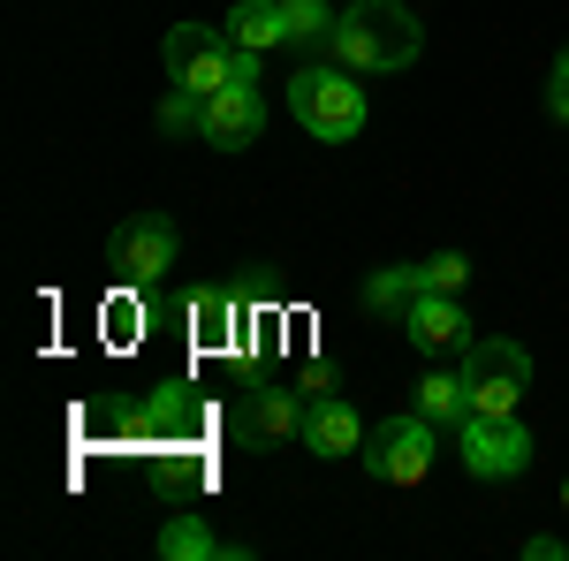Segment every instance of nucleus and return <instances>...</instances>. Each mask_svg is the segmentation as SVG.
I'll list each match as a JSON object with an SVG mask.
<instances>
[{"instance_id": "obj_24", "label": "nucleus", "mask_w": 569, "mask_h": 561, "mask_svg": "<svg viewBox=\"0 0 569 561\" xmlns=\"http://www.w3.org/2000/svg\"><path fill=\"white\" fill-rule=\"evenodd\" d=\"M335 8H350V0H335Z\"/></svg>"}, {"instance_id": "obj_2", "label": "nucleus", "mask_w": 569, "mask_h": 561, "mask_svg": "<svg viewBox=\"0 0 569 561\" xmlns=\"http://www.w3.org/2000/svg\"><path fill=\"white\" fill-rule=\"evenodd\" d=\"M357 69H305V77H289V114L305 122L319 144H350L365 130V84H350Z\"/></svg>"}, {"instance_id": "obj_6", "label": "nucleus", "mask_w": 569, "mask_h": 561, "mask_svg": "<svg viewBox=\"0 0 569 561\" xmlns=\"http://www.w3.org/2000/svg\"><path fill=\"white\" fill-rule=\"evenodd\" d=\"M456 455H463L471 478L501 485V478L531 471V425L525 418H486V410H471V418L456 425Z\"/></svg>"}, {"instance_id": "obj_4", "label": "nucleus", "mask_w": 569, "mask_h": 561, "mask_svg": "<svg viewBox=\"0 0 569 561\" xmlns=\"http://www.w3.org/2000/svg\"><path fill=\"white\" fill-rule=\"evenodd\" d=\"M433 455H440V425L426 410H402V418L365 432V471L380 478V485H418V478L433 471Z\"/></svg>"}, {"instance_id": "obj_7", "label": "nucleus", "mask_w": 569, "mask_h": 561, "mask_svg": "<svg viewBox=\"0 0 569 561\" xmlns=\"http://www.w3.org/2000/svg\"><path fill=\"white\" fill-rule=\"evenodd\" d=\"M160 61H168V84L206 91V99L236 84V39H220L213 23H176L160 39Z\"/></svg>"}, {"instance_id": "obj_12", "label": "nucleus", "mask_w": 569, "mask_h": 561, "mask_svg": "<svg viewBox=\"0 0 569 561\" xmlns=\"http://www.w3.org/2000/svg\"><path fill=\"white\" fill-rule=\"evenodd\" d=\"M160 554L168 561H228V554H243V547H228L206 517H168L160 523Z\"/></svg>"}, {"instance_id": "obj_3", "label": "nucleus", "mask_w": 569, "mask_h": 561, "mask_svg": "<svg viewBox=\"0 0 569 561\" xmlns=\"http://www.w3.org/2000/svg\"><path fill=\"white\" fill-rule=\"evenodd\" d=\"M463 388H471V410L486 418H517L531 394V349L509 342V334H486V342L463 349Z\"/></svg>"}, {"instance_id": "obj_21", "label": "nucleus", "mask_w": 569, "mask_h": 561, "mask_svg": "<svg viewBox=\"0 0 569 561\" xmlns=\"http://www.w3.org/2000/svg\"><path fill=\"white\" fill-rule=\"evenodd\" d=\"M547 114H555V122H569V53L555 61V77H547Z\"/></svg>"}, {"instance_id": "obj_22", "label": "nucleus", "mask_w": 569, "mask_h": 561, "mask_svg": "<svg viewBox=\"0 0 569 561\" xmlns=\"http://www.w3.org/2000/svg\"><path fill=\"white\" fill-rule=\"evenodd\" d=\"M525 554H531V561H562L569 547H562V539H547V531H539V539H525Z\"/></svg>"}, {"instance_id": "obj_20", "label": "nucleus", "mask_w": 569, "mask_h": 561, "mask_svg": "<svg viewBox=\"0 0 569 561\" xmlns=\"http://www.w3.org/2000/svg\"><path fill=\"white\" fill-rule=\"evenodd\" d=\"M152 122H160V130L168 137H182V130H198V122H206V91H168V99H160V114H152Z\"/></svg>"}, {"instance_id": "obj_14", "label": "nucleus", "mask_w": 569, "mask_h": 561, "mask_svg": "<svg viewBox=\"0 0 569 561\" xmlns=\"http://www.w3.org/2000/svg\"><path fill=\"white\" fill-rule=\"evenodd\" d=\"M418 410H426L440 432H456L463 418H471V388H463V372H426V380H418Z\"/></svg>"}, {"instance_id": "obj_23", "label": "nucleus", "mask_w": 569, "mask_h": 561, "mask_svg": "<svg viewBox=\"0 0 569 561\" xmlns=\"http://www.w3.org/2000/svg\"><path fill=\"white\" fill-rule=\"evenodd\" d=\"M562 509H569V478H562Z\"/></svg>"}, {"instance_id": "obj_16", "label": "nucleus", "mask_w": 569, "mask_h": 561, "mask_svg": "<svg viewBox=\"0 0 569 561\" xmlns=\"http://www.w3.org/2000/svg\"><path fill=\"white\" fill-rule=\"evenodd\" d=\"M190 327H198L206 349H220L236 334V297H228V289H198V297H190Z\"/></svg>"}, {"instance_id": "obj_17", "label": "nucleus", "mask_w": 569, "mask_h": 561, "mask_svg": "<svg viewBox=\"0 0 569 561\" xmlns=\"http://www.w3.org/2000/svg\"><path fill=\"white\" fill-rule=\"evenodd\" d=\"M198 425V410H190V402H182V394H144V402H137V432H168V440H182V432Z\"/></svg>"}, {"instance_id": "obj_1", "label": "nucleus", "mask_w": 569, "mask_h": 561, "mask_svg": "<svg viewBox=\"0 0 569 561\" xmlns=\"http://www.w3.org/2000/svg\"><path fill=\"white\" fill-rule=\"evenodd\" d=\"M327 46H335V61L357 69V77H388V69H410V61L426 53V31H418V16L395 8V0H350Z\"/></svg>"}, {"instance_id": "obj_15", "label": "nucleus", "mask_w": 569, "mask_h": 561, "mask_svg": "<svg viewBox=\"0 0 569 561\" xmlns=\"http://www.w3.org/2000/svg\"><path fill=\"white\" fill-rule=\"evenodd\" d=\"M426 297V281H418V266H388V273H372L365 281V303L380 311V319H410V303Z\"/></svg>"}, {"instance_id": "obj_13", "label": "nucleus", "mask_w": 569, "mask_h": 561, "mask_svg": "<svg viewBox=\"0 0 569 561\" xmlns=\"http://www.w3.org/2000/svg\"><path fill=\"white\" fill-rule=\"evenodd\" d=\"M228 39L266 53V46H289V8L281 0H243V8H228Z\"/></svg>"}, {"instance_id": "obj_11", "label": "nucleus", "mask_w": 569, "mask_h": 561, "mask_svg": "<svg viewBox=\"0 0 569 561\" xmlns=\"http://www.w3.org/2000/svg\"><path fill=\"white\" fill-rule=\"evenodd\" d=\"M402 327H410V342L426 349V357H440V349H471V319H463V303L433 297V289L410 303V319H402Z\"/></svg>"}, {"instance_id": "obj_18", "label": "nucleus", "mask_w": 569, "mask_h": 561, "mask_svg": "<svg viewBox=\"0 0 569 561\" xmlns=\"http://www.w3.org/2000/svg\"><path fill=\"white\" fill-rule=\"evenodd\" d=\"M281 8H289V39H297V46L335 39V23H342V8H335V0H281Z\"/></svg>"}, {"instance_id": "obj_10", "label": "nucleus", "mask_w": 569, "mask_h": 561, "mask_svg": "<svg viewBox=\"0 0 569 561\" xmlns=\"http://www.w3.org/2000/svg\"><path fill=\"white\" fill-rule=\"evenodd\" d=\"M305 448H311V455H327V463L365 455V418H357L342 394H311V410H305Z\"/></svg>"}, {"instance_id": "obj_8", "label": "nucleus", "mask_w": 569, "mask_h": 561, "mask_svg": "<svg viewBox=\"0 0 569 561\" xmlns=\"http://www.w3.org/2000/svg\"><path fill=\"white\" fill-rule=\"evenodd\" d=\"M305 410H311V394L297 388H251L236 410H228V432L243 440V448H305Z\"/></svg>"}, {"instance_id": "obj_9", "label": "nucleus", "mask_w": 569, "mask_h": 561, "mask_svg": "<svg viewBox=\"0 0 569 561\" xmlns=\"http://www.w3.org/2000/svg\"><path fill=\"white\" fill-rule=\"evenodd\" d=\"M266 130V99L259 84H228L206 99V122H198V137L213 144V152H243V144H259Z\"/></svg>"}, {"instance_id": "obj_5", "label": "nucleus", "mask_w": 569, "mask_h": 561, "mask_svg": "<svg viewBox=\"0 0 569 561\" xmlns=\"http://www.w3.org/2000/svg\"><path fill=\"white\" fill-rule=\"evenodd\" d=\"M182 259V228L168 213H137L114 228V243H107V273L122 281V289H152V281H168V266Z\"/></svg>"}, {"instance_id": "obj_19", "label": "nucleus", "mask_w": 569, "mask_h": 561, "mask_svg": "<svg viewBox=\"0 0 569 561\" xmlns=\"http://www.w3.org/2000/svg\"><path fill=\"white\" fill-rule=\"evenodd\" d=\"M418 281H426L433 297H463V281H471V259H463V251H433V259L418 266Z\"/></svg>"}]
</instances>
